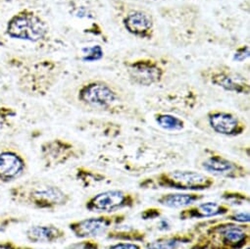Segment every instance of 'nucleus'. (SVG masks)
<instances>
[{"label":"nucleus","instance_id":"nucleus-1","mask_svg":"<svg viewBox=\"0 0 250 249\" xmlns=\"http://www.w3.org/2000/svg\"><path fill=\"white\" fill-rule=\"evenodd\" d=\"M51 26L31 0H0V50L26 54L43 49L50 42Z\"/></svg>","mask_w":250,"mask_h":249},{"label":"nucleus","instance_id":"nucleus-2","mask_svg":"<svg viewBox=\"0 0 250 249\" xmlns=\"http://www.w3.org/2000/svg\"><path fill=\"white\" fill-rule=\"evenodd\" d=\"M1 61L12 78L13 86L22 94L34 97L45 95L57 82L61 70L53 60H35L27 54L4 53Z\"/></svg>","mask_w":250,"mask_h":249},{"label":"nucleus","instance_id":"nucleus-3","mask_svg":"<svg viewBox=\"0 0 250 249\" xmlns=\"http://www.w3.org/2000/svg\"><path fill=\"white\" fill-rule=\"evenodd\" d=\"M8 196L14 204L50 212L67 206L73 199L61 187L42 179H31L10 187Z\"/></svg>","mask_w":250,"mask_h":249},{"label":"nucleus","instance_id":"nucleus-4","mask_svg":"<svg viewBox=\"0 0 250 249\" xmlns=\"http://www.w3.org/2000/svg\"><path fill=\"white\" fill-rule=\"evenodd\" d=\"M215 185L216 179L203 172L179 169L152 175L139 183L144 189L166 188L188 192H201Z\"/></svg>","mask_w":250,"mask_h":249},{"label":"nucleus","instance_id":"nucleus-5","mask_svg":"<svg viewBox=\"0 0 250 249\" xmlns=\"http://www.w3.org/2000/svg\"><path fill=\"white\" fill-rule=\"evenodd\" d=\"M142 201L140 194L124 189H107L97 192L84 202V208L95 214H114L132 209Z\"/></svg>","mask_w":250,"mask_h":249},{"label":"nucleus","instance_id":"nucleus-6","mask_svg":"<svg viewBox=\"0 0 250 249\" xmlns=\"http://www.w3.org/2000/svg\"><path fill=\"white\" fill-rule=\"evenodd\" d=\"M127 215L123 212L114 214H98L94 217L75 220L68 224L71 232L79 239H96L106 235L115 226L124 224Z\"/></svg>","mask_w":250,"mask_h":249},{"label":"nucleus","instance_id":"nucleus-7","mask_svg":"<svg viewBox=\"0 0 250 249\" xmlns=\"http://www.w3.org/2000/svg\"><path fill=\"white\" fill-rule=\"evenodd\" d=\"M28 168V159L16 145L0 144V185L20 180L26 175Z\"/></svg>","mask_w":250,"mask_h":249},{"label":"nucleus","instance_id":"nucleus-8","mask_svg":"<svg viewBox=\"0 0 250 249\" xmlns=\"http://www.w3.org/2000/svg\"><path fill=\"white\" fill-rule=\"evenodd\" d=\"M199 166L203 173L213 178L240 180L249 175V171L245 166L214 151H209L200 161Z\"/></svg>","mask_w":250,"mask_h":249},{"label":"nucleus","instance_id":"nucleus-9","mask_svg":"<svg viewBox=\"0 0 250 249\" xmlns=\"http://www.w3.org/2000/svg\"><path fill=\"white\" fill-rule=\"evenodd\" d=\"M41 156L44 168L53 169L65 165L78 156L75 145L62 139H54L44 142L41 146Z\"/></svg>","mask_w":250,"mask_h":249},{"label":"nucleus","instance_id":"nucleus-10","mask_svg":"<svg viewBox=\"0 0 250 249\" xmlns=\"http://www.w3.org/2000/svg\"><path fill=\"white\" fill-rule=\"evenodd\" d=\"M211 129L225 137H237L245 131V124L234 114L226 111H211L207 115Z\"/></svg>","mask_w":250,"mask_h":249},{"label":"nucleus","instance_id":"nucleus-11","mask_svg":"<svg viewBox=\"0 0 250 249\" xmlns=\"http://www.w3.org/2000/svg\"><path fill=\"white\" fill-rule=\"evenodd\" d=\"M78 98L86 105L104 108L116 101L117 94L103 83H91L81 87Z\"/></svg>","mask_w":250,"mask_h":249},{"label":"nucleus","instance_id":"nucleus-12","mask_svg":"<svg viewBox=\"0 0 250 249\" xmlns=\"http://www.w3.org/2000/svg\"><path fill=\"white\" fill-rule=\"evenodd\" d=\"M230 210V205L225 202L219 203L216 201H200L188 208L182 209L179 213V218L183 221L211 219L217 217H224Z\"/></svg>","mask_w":250,"mask_h":249},{"label":"nucleus","instance_id":"nucleus-13","mask_svg":"<svg viewBox=\"0 0 250 249\" xmlns=\"http://www.w3.org/2000/svg\"><path fill=\"white\" fill-rule=\"evenodd\" d=\"M25 235L34 244H53L66 239V231L53 224H37L29 227Z\"/></svg>","mask_w":250,"mask_h":249},{"label":"nucleus","instance_id":"nucleus-14","mask_svg":"<svg viewBox=\"0 0 250 249\" xmlns=\"http://www.w3.org/2000/svg\"><path fill=\"white\" fill-rule=\"evenodd\" d=\"M130 78L138 84L151 85L158 83L162 76V69L152 61H138L129 66Z\"/></svg>","mask_w":250,"mask_h":249},{"label":"nucleus","instance_id":"nucleus-15","mask_svg":"<svg viewBox=\"0 0 250 249\" xmlns=\"http://www.w3.org/2000/svg\"><path fill=\"white\" fill-rule=\"evenodd\" d=\"M196 233L191 229L186 232L164 234L144 244L146 249H185L194 241Z\"/></svg>","mask_w":250,"mask_h":249},{"label":"nucleus","instance_id":"nucleus-16","mask_svg":"<svg viewBox=\"0 0 250 249\" xmlns=\"http://www.w3.org/2000/svg\"><path fill=\"white\" fill-rule=\"evenodd\" d=\"M205 195L200 192L176 191L161 194L157 199V203L169 209H185L195 203L202 201Z\"/></svg>","mask_w":250,"mask_h":249},{"label":"nucleus","instance_id":"nucleus-17","mask_svg":"<svg viewBox=\"0 0 250 249\" xmlns=\"http://www.w3.org/2000/svg\"><path fill=\"white\" fill-rule=\"evenodd\" d=\"M212 83L220 86L228 91L237 92V93H245L249 92V84L243 79V77L227 74V73H214L211 77Z\"/></svg>","mask_w":250,"mask_h":249},{"label":"nucleus","instance_id":"nucleus-18","mask_svg":"<svg viewBox=\"0 0 250 249\" xmlns=\"http://www.w3.org/2000/svg\"><path fill=\"white\" fill-rule=\"evenodd\" d=\"M124 25L129 33L138 37H146L152 30L153 22L146 13L136 11L125 18Z\"/></svg>","mask_w":250,"mask_h":249},{"label":"nucleus","instance_id":"nucleus-19","mask_svg":"<svg viewBox=\"0 0 250 249\" xmlns=\"http://www.w3.org/2000/svg\"><path fill=\"white\" fill-rule=\"evenodd\" d=\"M106 237L111 240L118 241H131L138 243L146 242L147 233L138 228L132 226H123V224L115 226L107 233Z\"/></svg>","mask_w":250,"mask_h":249},{"label":"nucleus","instance_id":"nucleus-20","mask_svg":"<svg viewBox=\"0 0 250 249\" xmlns=\"http://www.w3.org/2000/svg\"><path fill=\"white\" fill-rule=\"evenodd\" d=\"M18 116V108L12 105L4 96H0V134H5L12 130Z\"/></svg>","mask_w":250,"mask_h":249},{"label":"nucleus","instance_id":"nucleus-21","mask_svg":"<svg viewBox=\"0 0 250 249\" xmlns=\"http://www.w3.org/2000/svg\"><path fill=\"white\" fill-rule=\"evenodd\" d=\"M155 121L166 131H181L185 127V123L182 119L170 114H157L155 115Z\"/></svg>","mask_w":250,"mask_h":249},{"label":"nucleus","instance_id":"nucleus-22","mask_svg":"<svg viewBox=\"0 0 250 249\" xmlns=\"http://www.w3.org/2000/svg\"><path fill=\"white\" fill-rule=\"evenodd\" d=\"M75 177L83 187H89L91 185H95L96 183L104 181L103 175L95 173L94 171L87 170L86 168L83 167H80L76 170Z\"/></svg>","mask_w":250,"mask_h":249},{"label":"nucleus","instance_id":"nucleus-23","mask_svg":"<svg viewBox=\"0 0 250 249\" xmlns=\"http://www.w3.org/2000/svg\"><path fill=\"white\" fill-rule=\"evenodd\" d=\"M12 78L2 61H0V96H6L12 90Z\"/></svg>","mask_w":250,"mask_h":249},{"label":"nucleus","instance_id":"nucleus-24","mask_svg":"<svg viewBox=\"0 0 250 249\" xmlns=\"http://www.w3.org/2000/svg\"><path fill=\"white\" fill-rule=\"evenodd\" d=\"M221 198L225 200L227 204L229 205H243L245 202H249V197L247 194L239 191H231V190H226L222 193Z\"/></svg>","mask_w":250,"mask_h":249},{"label":"nucleus","instance_id":"nucleus-25","mask_svg":"<svg viewBox=\"0 0 250 249\" xmlns=\"http://www.w3.org/2000/svg\"><path fill=\"white\" fill-rule=\"evenodd\" d=\"M26 222L24 217L12 215H0V233L5 232L15 225H20Z\"/></svg>","mask_w":250,"mask_h":249},{"label":"nucleus","instance_id":"nucleus-26","mask_svg":"<svg viewBox=\"0 0 250 249\" xmlns=\"http://www.w3.org/2000/svg\"><path fill=\"white\" fill-rule=\"evenodd\" d=\"M222 218L232 223L243 224V225H249V222H250V214L248 211L230 210L228 214H226Z\"/></svg>","mask_w":250,"mask_h":249},{"label":"nucleus","instance_id":"nucleus-27","mask_svg":"<svg viewBox=\"0 0 250 249\" xmlns=\"http://www.w3.org/2000/svg\"><path fill=\"white\" fill-rule=\"evenodd\" d=\"M64 249H101V245L95 239H80L68 244Z\"/></svg>","mask_w":250,"mask_h":249},{"label":"nucleus","instance_id":"nucleus-28","mask_svg":"<svg viewBox=\"0 0 250 249\" xmlns=\"http://www.w3.org/2000/svg\"><path fill=\"white\" fill-rule=\"evenodd\" d=\"M106 249H144V246L138 242L119 241L110 244Z\"/></svg>","mask_w":250,"mask_h":249},{"label":"nucleus","instance_id":"nucleus-29","mask_svg":"<svg viewBox=\"0 0 250 249\" xmlns=\"http://www.w3.org/2000/svg\"><path fill=\"white\" fill-rule=\"evenodd\" d=\"M0 249H35L30 245L18 244L13 240H2L0 241Z\"/></svg>","mask_w":250,"mask_h":249},{"label":"nucleus","instance_id":"nucleus-30","mask_svg":"<svg viewBox=\"0 0 250 249\" xmlns=\"http://www.w3.org/2000/svg\"><path fill=\"white\" fill-rule=\"evenodd\" d=\"M162 210L156 207H151V208H147L146 209L143 213H142V218L144 220H153L156 218H160L162 212Z\"/></svg>","mask_w":250,"mask_h":249},{"label":"nucleus","instance_id":"nucleus-31","mask_svg":"<svg viewBox=\"0 0 250 249\" xmlns=\"http://www.w3.org/2000/svg\"><path fill=\"white\" fill-rule=\"evenodd\" d=\"M88 53L85 55V57L83 58V60H87V61H96L98 59H100L103 55V51L101 49L100 46H95L92 48L88 49Z\"/></svg>","mask_w":250,"mask_h":249},{"label":"nucleus","instance_id":"nucleus-32","mask_svg":"<svg viewBox=\"0 0 250 249\" xmlns=\"http://www.w3.org/2000/svg\"><path fill=\"white\" fill-rule=\"evenodd\" d=\"M249 55V50L247 46H244L237 50V52L234 54V59L237 61H243L245 60Z\"/></svg>","mask_w":250,"mask_h":249},{"label":"nucleus","instance_id":"nucleus-33","mask_svg":"<svg viewBox=\"0 0 250 249\" xmlns=\"http://www.w3.org/2000/svg\"><path fill=\"white\" fill-rule=\"evenodd\" d=\"M0 53H2V52H1V50H0Z\"/></svg>","mask_w":250,"mask_h":249}]
</instances>
